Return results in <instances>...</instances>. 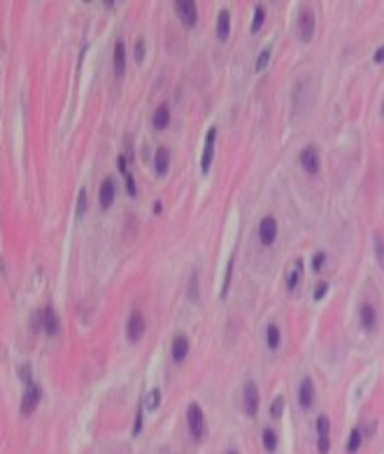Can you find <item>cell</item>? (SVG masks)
<instances>
[{
    "label": "cell",
    "instance_id": "cell-1",
    "mask_svg": "<svg viewBox=\"0 0 384 454\" xmlns=\"http://www.w3.org/2000/svg\"><path fill=\"white\" fill-rule=\"evenodd\" d=\"M187 421H189V431H191V436L196 438V440H200V438L205 436V415H203V410H200V405L198 403L189 405Z\"/></svg>",
    "mask_w": 384,
    "mask_h": 454
},
{
    "label": "cell",
    "instance_id": "cell-2",
    "mask_svg": "<svg viewBox=\"0 0 384 454\" xmlns=\"http://www.w3.org/2000/svg\"><path fill=\"white\" fill-rule=\"evenodd\" d=\"M314 35V14L312 10H301V14H298V38L303 40V42H310Z\"/></svg>",
    "mask_w": 384,
    "mask_h": 454
},
{
    "label": "cell",
    "instance_id": "cell-3",
    "mask_svg": "<svg viewBox=\"0 0 384 454\" xmlns=\"http://www.w3.org/2000/svg\"><path fill=\"white\" fill-rule=\"evenodd\" d=\"M40 399H42V389H40V384H28V389H26V394H23V401H21V415L23 417H28L31 412L38 408V403H40Z\"/></svg>",
    "mask_w": 384,
    "mask_h": 454
},
{
    "label": "cell",
    "instance_id": "cell-4",
    "mask_svg": "<svg viewBox=\"0 0 384 454\" xmlns=\"http://www.w3.org/2000/svg\"><path fill=\"white\" fill-rule=\"evenodd\" d=\"M175 7H177V14H180V19H182L184 26H187V28L196 26V21H198L196 3H191V0H182V3H175Z\"/></svg>",
    "mask_w": 384,
    "mask_h": 454
},
{
    "label": "cell",
    "instance_id": "cell-5",
    "mask_svg": "<svg viewBox=\"0 0 384 454\" xmlns=\"http://www.w3.org/2000/svg\"><path fill=\"white\" fill-rule=\"evenodd\" d=\"M126 333H128V340L131 343H137V340L142 338L144 333V317L142 312H131V317H128V324H126Z\"/></svg>",
    "mask_w": 384,
    "mask_h": 454
},
{
    "label": "cell",
    "instance_id": "cell-6",
    "mask_svg": "<svg viewBox=\"0 0 384 454\" xmlns=\"http://www.w3.org/2000/svg\"><path fill=\"white\" fill-rule=\"evenodd\" d=\"M258 238L265 247L273 245L275 238H277V221L273 217H263L261 219V226H258Z\"/></svg>",
    "mask_w": 384,
    "mask_h": 454
},
{
    "label": "cell",
    "instance_id": "cell-7",
    "mask_svg": "<svg viewBox=\"0 0 384 454\" xmlns=\"http://www.w3.org/2000/svg\"><path fill=\"white\" fill-rule=\"evenodd\" d=\"M301 165L307 170V173H317L319 170V152L317 147H312V145H307L305 149L301 152Z\"/></svg>",
    "mask_w": 384,
    "mask_h": 454
},
{
    "label": "cell",
    "instance_id": "cell-8",
    "mask_svg": "<svg viewBox=\"0 0 384 454\" xmlns=\"http://www.w3.org/2000/svg\"><path fill=\"white\" fill-rule=\"evenodd\" d=\"M242 403H245V412L249 417H254L258 412V391L256 384H245V396H242Z\"/></svg>",
    "mask_w": 384,
    "mask_h": 454
},
{
    "label": "cell",
    "instance_id": "cell-9",
    "mask_svg": "<svg viewBox=\"0 0 384 454\" xmlns=\"http://www.w3.org/2000/svg\"><path fill=\"white\" fill-rule=\"evenodd\" d=\"M214 137H217V128H210L208 135H205V152H203V159H200V168L203 173L210 170V163H212V156H214Z\"/></svg>",
    "mask_w": 384,
    "mask_h": 454
},
{
    "label": "cell",
    "instance_id": "cell-10",
    "mask_svg": "<svg viewBox=\"0 0 384 454\" xmlns=\"http://www.w3.org/2000/svg\"><path fill=\"white\" fill-rule=\"evenodd\" d=\"M42 331L49 335H56L61 331V322H58V315H56L51 307L42 310Z\"/></svg>",
    "mask_w": 384,
    "mask_h": 454
},
{
    "label": "cell",
    "instance_id": "cell-11",
    "mask_svg": "<svg viewBox=\"0 0 384 454\" xmlns=\"http://www.w3.org/2000/svg\"><path fill=\"white\" fill-rule=\"evenodd\" d=\"M298 401H301L303 408H310L314 403V384L310 378H305L301 382V389H298Z\"/></svg>",
    "mask_w": 384,
    "mask_h": 454
},
{
    "label": "cell",
    "instance_id": "cell-12",
    "mask_svg": "<svg viewBox=\"0 0 384 454\" xmlns=\"http://www.w3.org/2000/svg\"><path fill=\"white\" fill-rule=\"evenodd\" d=\"M114 180L112 177H107V180L103 182V186H100V208L103 210H107L114 203Z\"/></svg>",
    "mask_w": 384,
    "mask_h": 454
},
{
    "label": "cell",
    "instance_id": "cell-13",
    "mask_svg": "<svg viewBox=\"0 0 384 454\" xmlns=\"http://www.w3.org/2000/svg\"><path fill=\"white\" fill-rule=\"evenodd\" d=\"M154 168H156L159 175H165V173H168V168H170V152H168V147H159V149H156V156H154Z\"/></svg>",
    "mask_w": 384,
    "mask_h": 454
},
{
    "label": "cell",
    "instance_id": "cell-14",
    "mask_svg": "<svg viewBox=\"0 0 384 454\" xmlns=\"http://www.w3.org/2000/svg\"><path fill=\"white\" fill-rule=\"evenodd\" d=\"M124 70H126V47L124 42H116L114 44V75L116 77H124Z\"/></svg>",
    "mask_w": 384,
    "mask_h": 454
},
{
    "label": "cell",
    "instance_id": "cell-15",
    "mask_svg": "<svg viewBox=\"0 0 384 454\" xmlns=\"http://www.w3.org/2000/svg\"><path fill=\"white\" fill-rule=\"evenodd\" d=\"M187 352H189V338L187 335H177L175 343H172V359L177 363L187 359Z\"/></svg>",
    "mask_w": 384,
    "mask_h": 454
},
{
    "label": "cell",
    "instance_id": "cell-16",
    "mask_svg": "<svg viewBox=\"0 0 384 454\" xmlns=\"http://www.w3.org/2000/svg\"><path fill=\"white\" fill-rule=\"evenodd\" d=\"M228 33H230V12L221 10L219 17H217V35H219V40H228Z\"/></svg>",
    "mask_w": 384,
    "mask_h": 454
},
{
    "label": "cell",
    "instance_id": "cell-17",
    "mask_svg": "<svg viewBox=\"0 0 384 454\" xmlns=\"http://www.w3.org/2000/svg\"><path fill=\"white\" fill-rule=\"evenodd\" d=\"M361 324L366 331H373L375 324H377V312H375L373 305H363L361 307Z\"/></svg>",
    "mask_w": 384,
    "mask_h": 454
},
{
    "label": "cell",
    "instance_id": "cell-18",
    "mask_svg": "<svg viewBox=\"0 0 384 454\" xmlns=\"http://www.w3.org/2000/svg\"><path fill=\"white\" fill-rule=\"evenodd\" d=\"M152 124H154V128H165L170 124V109H168V105H161V107L154 112Z\"/></svg>",
    "mask_w": 384,
    "mask_h": 454
},
{
    "label": "cell",
    "instance_id": "cell-19",
    "mask_svg": "<svg viewBox=\"0 0 384 454\" xmlns=\"http://www.w3.org/2000/svg\"><path fill=\"white\" fill-rule=\"evenodd\" d=\"M301 273H303V259H296L293 270H289V277H286V287H289V289H296V287H298Z\"/></svg>",
    "mask_w": 384,
    "mask_h": 454
},
{
    "label": "cell",
    "instance_id": "cell-20",
    "mask_svg": "<svg viewBox=\"0 0 384 454\" xmlns=\"http://www.w3.org/2000/svg\"><path fill=\"white\" fill-rule=\"evenodd\" d=\"M359 447H361V429H351L349 443H347V452H349V454H357Z\"/></svg>",
    "mask_w": 384,
    "mask_h": 454
},
{
    "label": "cell",
    "instance_id": "cell-21",
    "mask_svg": "<svg viewBox=\"0 0 384 454\" xmlns=\"http://www.w3.org/2000/svg\"><path fill=\"white\" fill-rule=\"evenodd\" d=\"M265 340H268V347H270V350H277V347H280V328L275 326V324H270V326H268Z\"/></svg>",
    "mask_w": 384,
    "mask_h": 454
},
{
    "label": "cell",
    "instance_id": "cell-22",
    "mask_svg": "<svg viewBox=\"0 0 384 454\" xmlns=\"http://www.w3.org/2000/svg\"><path fill=\"white\" fill-rule=\"evenodd\" d=\"M86 210H88V193L86 189H82L79 196H77V219H82L86 214Z\"/></svg>",
    "mask_w": 384,
    "mask_h": 454
},
{
    "label": "cell",
    "instance_id": "cell-23",
    "mask_svg": "<svg viewBox=\"0 0 384 454\" xmlns=\"http://www.w3.org/2000/svg\"><path fill=\"white\" fill-rule=\"evenodd\" d=\"M263 21H265V10H263V5H258V7H256V12H254L252 33H258V31H261V26H263Z\"/></svg>",
    "mask_w": 384,
    "mask_h": 454
},
{
    "label": "cell",
    "instance_id": "cell-24",
    "mask_svg": "<svg viewBox=\"0 0 384 454\" xmlns=\"http://www.w3.org/2000/svg\"><path fill=\"white\" fill-rule=\"evenodd\" d=\"M270 56H273V47H265L263 51H261V54H258V59H256V70L261 72V70H265V66H268L270 63Z\"/></svg>",
    "mask_w": 384,
    "mask_h": 454
},
{
    "label": "cell",
    "instance_id": "cell-25",
    "mask_svg": "<svg viewBox=\"0 0 384 454\" xmlns=\"http://www.w3.org/2000/svg\"><path fill=\"white\" fill-rule=\"evenodd\" d=\"M263 447L265 452H275V447H277V436L273 433V429H265L263 431Z\"/></svg>",
    "mask_w": 384,
    "mask_h": 454
},
{
    "label": "cell",
    "instance_id": "cell-26",
    "mask_svg": "<svg viewBox=\"0 0 384 454\" xmlns=\"http://www.w3.org/2000/svg\"><path fill=\"white\" fill-rule=\"evenodd\" d=\"M282 410H284V399H282V396H277V399L273 401V405H270V415L277 419V417H282Z\"/></svg>",
    "mask_w": 384,
    "mask_h": 454
},
{
    "label": "cell",
    "instance_id": "cell-27",
    "mask_svg": "<svg viewBox=\"0 0 384 454\" xmlns=\"http://www.w3.org/2000/svg\"><path fill=\"white\" fill-rule=\"evenodd\" d=\"M317 433H319V438H329V417H319L317 419Z\"/></svg>",
    "mask_w": 384,
    "mask_h": 454
},
{
    "label": "cell",
    "instance_id": "cell-28",
    "mask_svg": "<svg viewBox=\"0 0 384 454\" xmlns=\"http://www.w3.org/2000/svg\"><path fill=\"white\" fill-rule=\"evenodd\" d=\"M189 298L191 301H198V275H191V282H189Z\"/></svg>",
    "mask_w": 384,
    "mask_h": 454
},
{
    "label": "cell",
    "instance_id": "cell-29",
    "mask_svg": "<svg viewBox=\"0 0 384 454\" xmlns=\"http://www.w3.org/2000/svg\"><path fill=\"white\" fill-rule=\"evenodd\" d=\"M230 270H233V259H230L228 266H226V277H224V287H221V298H226V291H228V285H230Z\"/></svg>",
    "mask_w": 384,
    "mask_h": 454
},
{
    "label": "cell",
    "instance_id": "cell-30",
    "mask_svg": "<svg viewBox=\"0 0 384 454\" xmlns=\"http://www.w3.org/2000/svg\"><path fill=\"white\" fill-rule=\"evenodd\" d=\"M159 401H161V391H159V389H154L152 394L147 396V408H149V410H154V408L159 405Z\"/></svg>",
    "mask_w": 384,
    "mask_h": 454
},
{
    "label": "cell",
    "instance_id": "cell-31",
    "mask_svg": "<svg viewBox=\"0 0 384 454\" xmlns=\"http://www.w3.org/2000/svg\"><path fill=\"white\" fill-rule=\"evenodd\" d=\"M324 261H326V254L324 252H317V254H314V259H312V270H321Z\"/></svg>",
    "mask_w": 384,
    "mask_h": 454
},
{
    "label": "cell",
    "instance_id": "cell-32",
    "mask_svg": "<svg viewBox=\"0 0 384 454\" xmlns=\"http://www.w3.org/2000/svg\"><path fill=\"white\" fill-rule=\"evenodd\" d=\"M135 59H137V63L144 59V40L142 38H137V42H135Z\"/></svg>",
    "mask_w": 384,
    "mask_h": 454
},
{
    "label": "cell",
    "instance_id": "cell-33",
    "mask_svg": "<svg viewBox=\"0 0 384 454\" xmlns=\"http://www.w3.org/2000/svg\"><path fill=\"white\" fill-rule=\"evenodd\" d=\"M317 447H319V454H329V449H331V440H329V438H319Z\"/></svg>",
    "mask_w": 384,
    "mask_h": 454
},
{
    "label": "cell",
    "instance_id": "cell-34",
    "mask_svg": "<svg viewBox=\"0 0 384 454\" xmlns=\"http://www.w3.org/2000/svg\"><path fill=\"white\" fill-rule=\"evenodd\" d=\"M375 252H377V259L384 263V242H382V238H375Z\"/></svg>",
    "mask_w": 384,
    "mask_h": 454
},
{
    "label": "cell",
    "instance_id": "cell-35",
    "mask_svg": "<svg viewBox=\"0 0 384 454\" xmlns=\"http://www.w3.org/2000/svg\"><path fill=\"white\" fill-rule=\"evenodd\" d=\"M142 424H144V419H142V410L137 412V417H135V427H133V436H140V431H142Z\"/></svg>",
    "mask_w": 384,
    "mask_h": 454
},
{
    "label": "cell",
    "instance_id": "cell-36",
    "mask_svg": "<svg viewBox=\"0 0 384 454\" xmlns=\"http://www.w3.org/2000/svg\"><path fill=\"white\" fill-rule=\"evenodd\" d=\"M126 186H128V193H131V196H135V193H137V186H135V180H133L131 173H126Z\"/></svg>",
    "mask_w": 384,
    "mask_h": 454
},
{
    "label": "cell",
    "instance_id": "cell-37",
    "mask_svg": "<svg viewBox=\"0 0 384 454\" xmlns=\"http://www.w3.org/2000/svg\"><path fill=\"white\" fill-rule=\"evenodd\" d=\"M19 375H21V380L26 384H33V382H31V366H21V368H19Z\"/></svg>",
    "mask_w": 384,
    "mask_h": 454
},
{
    "label": "cell",
    "instance_id": "cell-38",
    "mask_svg": "<svg viewBox=\"0 0 384 454\" xmlns=\"http://www.w3.org/2000/svg\"><path fill=\"white\" fill-rule=\"evenodd\" d=\"M326 289H329V285H326V282L317 285V289H314V298H317V301H321V298H324V294H326Z\"/></svg>",
    "mask_w": 384,
    "mask_h": 454
},
{
    "label": "cell",
    "instance_id": "cell-39",
    "mask_svg": "<svg viewBox=\"0 0 384 454\" xmlns=\"http://www.w3.org/2000/svg\"><path fill=\"white\" fill-rule=\"evenodd\" d=\"M116 165H119V170H121V173H124V175H126V173H128V159H126V156H124V154H121L119 159H116Z\"/></svg>",
    "mask_w": 384,
    "mask_h": 454
},
{
    "label": "cell",
    "instance_id": "cell-40",
    "mask_svg": "<svg viewBox=\"0 0 384 454\" xmlns=\"http://www.w3.org/2000/svg\"><path fill=\"white\" fill-rule=\"evenodd\" d=\"M373 61H375V63H382V61H384V47H379V49H377V51H375Z\"/></svg>",
    "mask_w": 384,
    "mask_h": 454
},
{
    "label": "cell",
    "instance_id": "cell-41",
    "mask_svg": "<svg viewBox=\"0 0 384 454\" xmlns=\"http://www.w3.org/2000/svg\"><path fill=\"white\" fill-rule=\"evenodd\" d=\"M382 112H384V105H382Z\"/></svg>",
    "mask_w": 384,
    "mask_h": 454
},
{
    "label": "cell",
    "instance_id": "cell-42",
    "mask_svg": "<svg viewBox=\"0 0 384 454\" xmlns=\"http://www.w3.org/2000/svg\"><path fill=\"white\" fill-rule=\"evenodd\" d=\"M228 454H235V452H228Z\"/></svg>",
    "mask_w": 384,
    "mask_h": 454
}]
</instances>
